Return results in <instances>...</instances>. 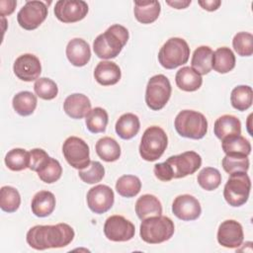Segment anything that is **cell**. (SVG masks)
<instances>
[{"mask_svg":"<svg viewBox=\"0 0 253 253\" xmlns=\"http://www.w3.org/2000/svg\"><path fill=\"white\" fill-rule=\"evenodd\" d=\"M217 242L226 248L239 247L244 238L242 225L234 220L227 219L222 221L217 229Z\"/></svg>","mask_w":253,"mask_h":253,"instance_id":"16","label":"cell"},{"mask_svg":"<svg viewBox=\"0 0 253 253\" xmlns=\"http://www.w3.org/2000/svg\"><path fill=\"white\" fill-rule=\"evenodd\" d=\"M141 189V182L134 175H123L116 183V190L119 195L125 198L136 196Z\"/></svg>","mask_w":253,"mask_h":253,"instance_id":"34","label":"cell"},{"mask_svg":"<svg viewBox=\"0 0 253 253\" xmlns=\"http://www.w3.org/2000/svg\"><path fill=\"white\" fill-rule=\"evenodd\" d=\"M121 76L122 72L119 65L113 61H101L97 64L94 70L96 81L103 86L117 84L120 81Z\"/></svg>","mask_w":253,"mask_h":253,"instance_id":"20","label":"cell"},{"mask_svg":"<svg viewBox=\"0 0 253 253\" xmlns=\"http://www.w3.org/2000/svg\"><path fill=\"white\" fill-rule=\"evenodd\" d=\"M213 51L210 46L201 45L195 49L192 59L191 65L192 68L197 71L201 75L208 74L211 68V60H212Z\"/></svg>","mask_w":253,"mask_h":253,"instance_id":"29","label":"cell"},{"mask_svg":"<svg viewBox=\"0 0 253 253\" xmlns=\"http://www.w3.org/2000/svg\"><path fill=\"white\" fill-rule=\"evenodd\" d=\"M174 231L175 226L171 218L164 215H155L141 221L139 234L144 242L158 244L170 239Z\"/></svg>","mask_w":253,"mask_h":253,"instance_id":"4","label":"cell"},{"mask_svg":"<svg viewBox=\"0 0 253 253\" xmlns=\"http://www.w3.org/2000/svg\"><path fill=\"white\" fill-rule=\"evenodd\" d=\"M172 211L179 219L189 221L200 217L202 208L200 202L195 197L185 194L175 198L172 204Z\"/></svg>","mask_w":253,"mask_h":253,"instance_id":"17","label":"cell"},{"mask_svg":"<svg viewBox=\"0 0 253 253\" xmlns=\"http://www.w3.org/2000/svg\"><path fill=\"white\" fill-rule=\"evenodd\" d=\"M49 158L48 154L42 148H34L30 151V165L29 169L38 172L41 167Z\"/></svg>","mask_w":253,"mask_h":253,"instance_id":"43","label":"cell"},{"mask_svg":"<svg viewBox=\"0 0 253 253\" xmlns=\"http://www.w3.org/2000/svg\"><path fill=\"white\" fill-rule=\"evenodd\" d=\"M97 155L106 162H114L121 156V147L116 139L110 136L100 138L95 145Z\"/></svg>","mask_w":253,"mask_h":253,"instance_id":"30","label":"cell"},{"mask_svg":"<svg viewBox=\"0 0 253 253\" xmlns=\"http://www.w3.org/2000/svg\"><path fill=\"white\" fill-rule=\"evenodd\" d=\"M174 126L176 131L183 137L201 139L207 134L208 121L202 113L184 110L176 116Z\"/></svg>","mask_w":253,"mask_h":253,"instance_id":"5","label":"cell"},{"mask_svg":"<svg viewBox=\"0 0 253 253\" xmlns=\"http://www.w3.org/2000/svg\"><path fill=\"white\" fill-rule=\"evenodd\" d=\"M128 31L126 27L115 24L100 34L93 42L95 54L102 59L115 58L128 41Z\"/></svg>","mask_w":253,"mask_h":253,"instance_id":"3","label":"cell"},{"mask_svg":"<svg viewBox=\"0 0 253 253\" xmlns=\"http://www.w3.org/2000/svg\"><path fill=\"white\" fill-rule=\"evenodd\" d=\"M232 45L236 53L240 56H250L253 54V35L247 32L237 33L233 40Z\"/></svg>","mask_w":253,"mask_h":253,"instance_id":"40","label":"cell"},{"mask_svg":"<svg viewBox=\"0 0 253 253\" xmlns=\"http://www.w3.org/2000/svg\"><path fill=\"white\" fill-rule=\"evenodd\" d=\"M5 164L12 171H22L29 168L30 152L23 148H14L6 154Z\"/></svg>","mask_w":253,"mask_h":253,"instance_id":"35","label":"cell"},{"mask_svg":"<svg viewBox=\"0 0 253 253\" xmlns=\"http://www.w3.org/2000/svg\"><path fill=\"white\" fill-rule=\"evenodd\" d=\"M213 131L220 140L230 135L241 134V123L235 116L223 115L214 122Z\"/></svg>","mask_w":253,"mask_h":253,"instance_id":"25","label":"cell"},{"mask_svg":"<svg viewBox=\"0 0 253 253\" xmlns=\"http://www.w3.org/2000/svg\"><path fill=\"white\" fill-rule=\"evenodd\" d=\"M253 101V91L248 85H239L233 88L230 94V102L234 109L243 112L249 109Z\"/></svg>","mask_w":253,"mask_h":253,"instance_id":"32","label":"cell"},{"mask_svg":"<svg viewBox=\"0 0 253 253\" xmlns=\"http://www.w3.org/2000/svg\"><path fill=\"white\" fill-rule=\"evenodd\" d=\"M169 6L175 9H185L191 4V0H182V1H167L166 2Z\"/></svg>","mask_w":253,"mask_h":253,"instance_id":"46","label":"cell"},{"mask_svg":"<svg viewBox=\"0 0 253 253\" xmlns=\"http://www.w3.org/2000/svg\"><path fill=\"white\" fill-rule=\"evenodd\" d=\"M199 185L206 191H213L221 183L220 172L212 167H206L200 171L197 177Z\"/></svg>","mask_w":253,"mask_h":253,"instance_id":"37","label":"cell"},{"mask_svg":"<svg viewBox=\"0 0 253 253\" xmlns=\"http://www.w3.org/2000/svg\"><path fill=\"white\" fill-rule=\"evenodd\" d=\"M108 121L109 117L106 110L101 107H96L92 109L86 116L85 124L90 132L99 133L105 131Z\"/></svg>","mask_w":253,"mask_h":253,"instance_id":"33","label":"cell"},{"mask_svg":"<svg viewBox=\"0 0 253 253\" xmlns=\"http://www.w3.org/2000/svg\"><path fill=\"white\" fill-rule=\"evenodd\" d=\"M17 5V2L15 0H1L0 1V14L2 17L11 15L15 7Z\"/></svg>","mask_w":253,"mask_h":253,"instance_id":"44","label":"cell"},{"mask_svg":"<svg viewBox=\"0 0 253 253\" xmlns=\"http://www.w3.org/2000/svg\"><path fill=\"white\" fill-rule=\"evenodd\" d=\"M47 16V6L42 1H27L17 15L21 28L32 31L41 26Z\"/></svg>","mask_w":253,"mask_h":253,"instance_id":"11","label":"cell"},{"mask_svg":"<svg viewBox=\"0 0 253 253\" xmlns=\"http://www.w3.org/2000/svg\"><path fill=\"white\" fill-rule=\"evenodd\" d=\"M13 71L15 75L26 82H31L39 79L42 72L40 59L32 53H24L16 58Z\"/></svg>","mask_w":253,"mask_h":253,"instance_id":"15","label":"cell"},{"mask_svg":"<svg viewBox=\"0 0 253 253\" xmlns=\"http://www.w3.org/2000/svg\"><path fill=\"white\" fill-rule=\"evenodd\" d=\"M221 165L223 170L228 173L247 172L249 169L248 156L244 155H226L222 158Z\"/></svg>","mask_w":253,"mask_h":253,"instance_id":"41","label":"cell"},{"mask_svg":"<svg viewBox=\"0 0 253 253\" xmlns=\"http://www.w3.org/2000/svg\"><path fill=\"white\" fill-rule=\"evenodd\" d=\"M34 90L38 97L43 100H52L57 96L58 88L56 83L46 77H42L36 80Z\"/></svg>","mask_w":253,"mask_h":253,"instance_id":"39","label":"cell"},{"mask_svg":"<svg viewBox=\"0 0 253 253\" xmlns=\"http://www.w3.org/2000/svg\"><path fill=\"white\" fill-rule=\"evenodd\" d=\"M78 175L83 182L95 184L104 178L105 168L99 161H91L86 168L78 171Z\"/></svg>","mask_w":253,"mask_h":253,"instance_id":"42","label":"cell"},{"mask_svg":"<svg viewBox=\"0 0 253 253\" xmlns=\"http://www.w3.org/2000/svg\"><path fill=\"white\" fill-rule=\"evenodd\" d=\"M190 47L181 38H170L158 52V61L166 69H174L189 60Z\"/></svg>","mask_w":253,"mask_h":253,"instance_id":"7","label":"cell"},{"mask_svg":"<svg viewBox=\"0 0 253 253\" xmlns=\"http://www.w3.org/2000/svg\"><path fill=\"white\" fill-rule=\"evenodd\" d=\"M251 181L246 172L231 173L223 189V197L231 207L244 205L249 198Z\"/></svg>","mask_w":253,"mask_h":253,"instance_id":"8","label":"cell"},{"mask_svg":"<svg viewBox=\"0 0 253 253\" xmlns=\"http://www.w3.org/2000/svg\"><path fill=\"white\" fill-rule=\"evenodd\" d=\"M172 92L169 79L163 74L152 76L146 85L145 103L153 111H159L165 107Z\"/></svg>","mask_w":253,"mask_h":253,"instance_id":"9","label":"cell"},{"mask_svg":"<svg viewBox=\"0 0 253 253\" xmlns=\"http://www.w3.org/2000/svg\"><path fill=\"white\" fill-rule=\"evenodd\" d=\"M88 4L83 0H59L55 3V17L63 23H75L87 16Z\"/></svg>","mask_w":253,"mask_h":253,"instance_id":"13","label":"cell"},{"mask_svg":"<svg viewBox=\"0 0 253 253\" xmlns=\"http://www.w3.org/2000/svg\"><path fill=\"white\" fill-rule=\"evenodd\" d=\"M198 3L203 9L210 12L217 10L221 4L219 0H200Z\"/></svg>","mask_w":253,"mask_h":253,"instance_id":"45","label":"cell"},{"mask_svg":"<svg viewBox=\"0 0 253 253\" xmlns=\"http://www.w3.org/2000/svg\"><path fill=\"white\" fill-rule=\"evenodd\" d=\"M37 173L42 182L51 184L56 182L61 177L62 167L56 159L49 157Z\"/></svg>","mask_w":253,"mask_h":253,"instance_id":"38","label":"cell"},{"mask_svg":"<svg viewBox=\"0 0 253 253\" xmlns=\"http://www.w3.org/2000/svg\"><path fill=\"white\" fill-rule=\"evenodd\" d=\"M37 97L30 91H22L17 93L12 100V105L15 112L23 117L30 116L34 113L37 107Z\"/></svg>","mask_w":253,"mask_h":253,"instance_id":"31","label":"cell"},{"mask_svg":"<svg viewBox=\"0 0 253 253\" xmlns=\"http://www.w3.org/2000/svg\"><path fill=\"white\" fill-rule=\"evenodd\" d=\"M168 144V137L163 128L157 126L147 127L141 137L139 154L142 159L152 162L162 156Z\"/></svg>","mask_w":253,"mask_h":253,"instance_id":"6","label":"cell"},{"mask_svg":"<svg viewBox=\"0 0 253 253\" xmlns=\"http://www.w3.org/2000/svg\"><path fill=\"white\" fill-rule=\"evenodd\" d=\"M135 213L143 220L150 216L161 215L162 206L160 201L153 195L145 194L139 197L135 203Z\"/></svg>","mask_w":253,"mask_h":253,"instance_id":"23","label":"cell"},{"mask_svg":"<svg viewBox=\"0 0 253 253\" xmlns=\"http://www.w3.org/2000/svg\"><path fill=\"white\" fill-rule=\"evenodd\" d=\"M21 205V196L14 187L3 186L0 190V208L6 212L16 211Z\"/></svg>","mask_w":253,"mask_h":253,"instance_id":"36","label":"cell"},{"mask_svg":"<svg viewBox=\"0 0 253 253\" xmlns=\"http://www.w3.org/2000/svg\"><path fill=\"white\" fill-rule=\"evenodd\" d=\"M117 134L123 139H130L135 136L140 128L139 119L132 113L122 115L115 126Z\"/></svg>","mask_w":253,"mask_h":253,"instance_id":"26","label":"cell"},{"mask_svg":"<svg viewBox=\"0 0 253 253\" xmlns=\"http://www.w3.org/2000/svg\"><path fill=\"white\" fill-rule=\"evenodd\" d=\"M175 81L179 89L186 92H194L202 86L203 78L192 67L184 66L177 71Z\"/></svg>","mask_w":253,"mask_h":253,"instance_id":"22","label":"cell"},{"mask_svg":"<svg viewBox=\"0 0 253 253\" xmlns=\"http://www.w3.org/2000/svg\"><path fill=\"white\" fill-rule=\"evenodd\" d=\"M161 6L158 1H134L133 13L135 19L142 24L155 22L160 14Z\"/></svg>","mask_w":253,"mask_h":253,"instance_id":"21","label":"cell"},{"mask_svg":"<svg viewBox=\"0 0 253 253\" xmlns=\"http://www.w3.org/2000/svg\"><path fill=\"white\" fill-rule=\"evenodd\" d=\"M105 236L115 242L130 240L135 233L134 225L123 215H112L107 218L104 224Z\"/></svg>","mask_w":253,"mask_h":253,"instance_id":"12","label":"cell"},{"mask_svg":"<svg viewBox=\"0 0 253 253\" xmlns=\"http://www.w3.org/2000/svg\"><path fill=\"white\" fill-rule=\"evenodd\" d=\"M221 147L226 155L248 156L251 152L250 142L241 134L227 136L221 140Z\"/></svg>","mask_w":253,"mask_h":253,"instance_id":"28","label":"cell"},{"mask_svg":"<svg viewBox=\"0 0 253 253\" xmlns=\"http://www.w3.org/2000/svg\"><path fill=\"white\" fill-rule=\"evenodd\" d=\"M63 110L70 118L80 120L91 111V102L86 95L74 93L66 97L63 103Z\"/></svg>","mask_w":253,"mask_h":253,"instance_id":"18","label":"cell"},{"mask_svg":"<svg viewBox=\"0 0 253 253\" xmlns=\"http://www.w3.org/2000/svg\"><path fill=\"white\" fill-rule=\"evenodd\" d=\"M55 208V197L49 191H40L38 192L31 204V209L33 213L38 217L48 216Z\"/></svg>","mask_w":253,"mask_h":253,"instance_id":"24","label":"cell"},{"mask_svg":"<svg viewBox=\"0 0 253 253\" xmlns=\"http://www.w3.org/2000/svg\"><path fill=\"white\" fill-rule=\"evenodd\" d=\"M86 199L89 209L93 212L101 214L113 207L115 195L109 186L97 185L88 191Z\"/></svg>","mask_w":253,"mask_h":253,"instance_id":"14","label":"cell"},{"mask_svg":"<svg viewBox=\"0 0 253 253\" xmlns=\"http://www.w3.org/2000/svg\"><path fill=\"white\" fill-rule=\"evenodd\" d=\"M65 52L69 62L78 67L86 65L91 58V49L88 42L79 38H75L67 43Z\"/></svg>","mask_w":253,"mask_h":253,"instance_id":"19","label":"cell"},{"mask_svg":"<svg viewBox=\"0 0 253 253\" xmlns=\"http://www.w3.org/2000/svg\"><path fill=\"white\" fill-rule=\"evenodd\" d=\"M62 153L67 163L78 170L86 168L91 162L88 144L77 136H69L65 139L62 145Z\"/></svg>","mask_w":253,"mask_h":253,"instance_id":"10","label":"cell"},{"mask_svg":"<svg viewBox=\"0 0 253 253\" xmlns=\"http://www.w3.org/2000/svg\"><path fill=\"white\" fill-rule=\"evenodd\" d=\"M202 165V157L195 151H185L170 156L166 161L154 165L155 177L163 182L184 178L194 174Z\"/></svg>","mask_w":253,"mask_h":253,"instance_id":"2","label":"cell"},{"mask_svg":"<svg viewBox=\"0 0 253 253\" xmlns=\"http://www.w3.org/2000/svg\"><path fill=\"white\" fill-rule=\"evenodd\" d=\"M74 230L67 223L55 225H35L27 232V243L36 250L61 248L74 238Z\"/></svg>","mask_w":253,"mask_h":253,"instance_id":"1","label":"cell"},{"mask_svg":"<svg viewBox=\"0 0 253 253\" xmlns=\"http://www.w3.org/2000/svg\"><path fill=\"white\" fill-rule=\"evenodd\" d=\"M235 66V55L233 51L226 46L218 47L212 54L211 68L214 71L224 74L231 71Z\"/></svg>","mask_w":253,"mask_h":253,"instance_id":"27","label":"cell"}]
</instances>
